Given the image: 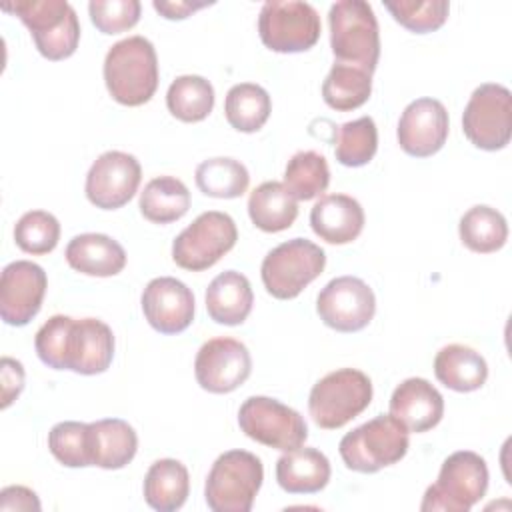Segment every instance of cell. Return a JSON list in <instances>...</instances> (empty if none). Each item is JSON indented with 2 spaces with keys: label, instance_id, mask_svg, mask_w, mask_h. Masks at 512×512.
<instances>
[{
  "label": "cell",
  "instance_id": "2e32d148",
  "mask_svg": "<svg viewBox=\"0 0 512 512\" xmlns=\"http://www.w3.org/2000/svg\"><path fill=\"white\" fill-rule=\"evenodd\" d=\"M252 372L248 348L228 336L204 342L194 360V374L200 388L212 394H228L242 386Z\"/></svg>",
  "mask_w": 512,
  "mask_h": 512
},
{
  "label": "cell",
  "instance_id": "ba28073f",
  "mask_svg": "<svg viewBox=\"0 0 512 512\" xmlns=\"http://www.w3.org/2000/svg\"><path fill=\"white\" fill-rule=\"evenodd\" d=\"M372 402V382L356 368H340L320 378L308 396V412L316 426L336 430L362 414Z\"/></svg>",
  "mask_w": 512,
  "mask_h": 512
},
{
  "label": "cell",
  "instance_id": "5bb4252c",
  "mask_svg": "<svg viewBox=\"0 0 512 512\" xmlns=\"http://www.w3.org/2000/svg\"><path fill=\"white\" fill-rule=\"evenodd\" d=\"M316 312L320 320L336 332H358L374 318L376 298L364 280L338 276L320 290Z\"/></svg>",
  "mask_w": 512,
  "mask_h": 512
},
{
  "label": "cell",
  "instance_id": "44dd1931",
  "mask_svg": "<svg viewBox=\"0 0 512 512\" xmlns=\"http://www.w3.org/2000/svg\"><path fill=\"white\" fill-rule=\"evenodd\" d=\"M310 226L328 244H348L364 228V210L348 194H324L310 210Z\"/></svg>",
  "mask_w": 512,
  "mask_h": 512
},
{
  "label": "cell",
  "instance_id": "f546056e",
  "mask_svg": "<svg viewBox=\"0 0 512 512\" xmlns=\"http://www.w3.org/2000/svg\"><path fill=\"white\" fill-rule=\"evenodd\" d=\"M462 244L478 254H490L500 250L508 240L506 218L492 206H472L458 224Z\"/></svg>",
  "mask_w": 512,
  "mask_h": 512
},
{
  "label": "cell",
  "instance_id": "9a60e30c",
  "mask_svg": "<svg viewBox=\"0 0 512 512\" xmlns=\"http://www.w3.org/2000/svg\"><path fill=\"white\" fill-rule=\"evenodd\" d=\"M142 180L136 156L120 150L100 154L86 174V198L102 210H118L132 200Z\"/></svg>",
  "mask_w": 512,
  "mask_h": 512
},
{
  "label": "cell",
  "instance_id": "5b68a950",
  "mask_svg": "<svg viewBox=\"0 0 512 512\" xmlns=\"http://www.w3.org/2000/svg\"><path fill=\"white\" fill-rule=\"evenodd\" d=\"M408 446V430L392 414H380L344 434L338 452L348 470L372 474L400 462Z\"/></svg>",
  "mask_w": 512,
  "mask_h": 512
},
{
  "label": "cell",
  "instance_id": "f35d334b",
  "mask_svg": "<svg viewBox=\"0 0 512 512\" xmlns=\"http://www.w3.org/2000/svg\"><path fill=\"white\" fill-rule=\"evenodd\" d=\"M384 8L400 26L414 34L438 30L450 12V4L446 0H396L384 2Z\"/></svg>",
  "mask_w": 512,
  "mask_h": 512
},
{
  "label": "cell",
  "instance_id": "8992f818",
  "mask_svg": "<svg viewBox=\"0 0 512 512\" xmlns=\"http://www.w3.org/2000/svg\"><path fill=\"white\" fill-rule=\"evenodd\" d=\"M488 490L486 460L470 450L450 454L438 472V480L424 492L422 512H468Z\"/></svg>",
  "mask_w": 512,
  "mask_h": 512
},
{
  "label": "cell",
  "instance_id": "b9f144b4",
  "mask_svg": "<svg viewBox=\"0 0 512 512\" xmlns=\"http://www.w3.org/2000/svg\"><path fill=\"white\" fill-rule=\"evenodd\" d=\"M40 500L36 496L34 490L26 488V486H6L0 492V510L8 512V510H34L38 512Z\"/></svg>",
  "mask_w": 512,
  "mask_h": 512
},
{
  "label": "cell",
  "instance_id": "ab89813d",
  "mask_svg": "<svg viewBox=\"0 0 512 512\" xmlns=\"http://www.w3.org/2000/svg\"><path fill=\"white\" fill-rule=\"evenodd\" d=\"M140 10L138 0H92L88 4L90 20L102 34H120L134 28Z\"/></svg>",
  "mask_w": 512,
  "mask_h": 512
},
{
  "label": "cell",
  "instance_id": "60d3db41",
  "mask_svg": "<svg viewBox=\"0 0 512 512\" xmlns=\"http://www.w3.org/2000/svg\"><path fill=\"white\" fill-rule=\"evenodd\" d=\"M2 376V408H8L24 388V368L18 360L4 356L0 362Z\"/></svg>",
  "mask_w": 512,
  "mask_h": 512
},
{
  "label": "cell",
  "instance_id": "6da1fadb",
  "mask_svg": "<svg viewBox=\"0 0 512 512\" xmlns=\"http://www.w3.org/2000/svg\"><path fill=\"white\" fill-rule=\"evenodd\" d=\"M38 358L54 370L94 376L108 370L114 358V334L98 318H48L34 338Z\"/></svg>",
  "mask_w": 512,
  "mask_h": 512
},
{
  "label": "cell",
  "instance_id": "484cf974",
  "mask_svg": "<svg viewBox=\"0 0 512 512\" xmlns=\"http://www.w3.org/2000/svg\"><path fill=\"white\" fill-rule=\"evenodd\" d=\"M434 374L454 392H474L488 378V364L480 352L464 344H448L434 358Z\"/></svg>",
  "mask_w": 512,
  "mask_h": 512
},
{
  "label": "cell",
  "instance_id": "7a4b0ae2",
  "mask_svg": "<svg viewBox=\"0 0 512 512\" xmlns=\"http://www.w3.org/2000/svg\"><path fill=\"white\" fill-rule=\"evenodd\" d=\"M104 82L118 104H146L158 88V58L152 42L144 36L116 42L104 58Z\"/></svg>",
  "mask_w": 512,
  "mask_h": 512
},
{
  "label": "cell",
  "instance_id": "83f0119b",
  "mask_svg": "<svg viewBox=\"0 0 512 512\" xmlns=\"http://www.w3.org/2000/svg\"><path fill=\"white\" fill-rule=\"evenodd\" d=\"M248 214L262 232H282L290 228L298 216V200L282 182H262L250 192Z\"/></svg>",
  "mask_w": 512,
  "mask_h": 512
},
{
  "label": "cell",
  "instance_id": "e0dca14e",
  "mask_svg": "<svg viewBox=\"0 0 512 512\" xmlns=\"http://www.w3.org/2000/svg\"><path fill=\"white\" fill-rule=\"evenodd\" d=\"M48 278L42 266L16 260L4 266L0 278V316L10 326H26L42 308Z\"/></svg>",
  "mask_w": 512,
  "mask_h": 512
},
{
  "label": "cell",
  "instance_id": "7402d4cb",
  "mask_svg": "<svg viewBox=\"0 0 512 512\" xmlns=\"http://www.w3.org/2000/svg\"><path fill=\"white\" fill-rule=\"evenodd\" d=\"M64 256L72 270L98 278L116 276L126 266V252L122 244L106 234L96 232L74 236L68 242Z\"/></svg>",
  "mask_w": 512,
  "mask_h": 512
},
{
  "label": "cell",
  "instance_id": "9c48e42d",
  "mask_svg": "<svg viewBox=\"0 0 512 512\" xmlns=\"http://www.w3.org/2000/svg\"><path fill=\"white\" fill-rule=\"evenodd\" d=\"M324 266L326 254L318 244L306 238H292L264 256L260 276L270 296L292 300L322 274Z\"/></svg>",
  "mask_w": 512,
  "mask_h": 512
},
{
  "label": "cell",
  "instance_id": "4dcf8cb0",
  "mask_svg": "<svg viewBox=\"0 0 512 512\" xmlns=\"http://www.w3.org/2000/svg\"><path fill=\"white\" fill-rule=\"evenodd\" d=\"M372 92V74L342 62H334L322 82L324 102L338 112H350L368 102Z\"/></svg>",
  "mask_w": 512,
  "mask_h": 512
},
{
  "label": "cell",
  "instance_id": "ffe728a7",
  "mask_svg": "<svg viewBox=\"0 0 512 512\" xmlns=\"http://www.w3.org/2000/svg\"><path fill=\"white\" fill-rule=\"evenodd\" d=\"M390 414L408 432H426L444 416L442 394L424 378H406L390 396Z\"/></svg>",
  "mask_w": 512,
  "mask_h": 512
},
{
  "label": "cell",
  "instance_id": "7bdbcfd3",
  "mask_svg": "<svg viewBox=\"0 0 512 512\" xmlns=\"http://www.w3.org/2000/svg\"><path fill=\"white\" fill-rule=\"evenodd\" d=\"M210 2H188V0H176V2H160L154 0L152 6L156 12H160L164 18L168 20H184L188 18L192 12L208 6Z\"/></svg>",
  "mask_w": 512,
  "mask_h": 512
},
{
  "label": "cell",
  "instance_id": "8d00e7d4",
  "mask_svg": "<svg viewBox=\"0 0 512 512\" xmlns=\"http://www.w3.org/2000/svg\"><path fill=\"white\" fill-rule=\"evenodd\" d=\"M60 240V222L46 210H30L14 226V242L26 254H48Z\"/></svg>",
  "mask_w": 512,
  "mask_h": 512
},
{
  "label": "cell",
  "instance_id": "52a82bcc",
  "mask_svg": "<svg viewBox=\"0 0 512 512\" xmlns=\"http://www.w3.org/2000/svg\"><path fill=\"white\" fill-rule=\"evenodd\" d=\"M262 480L264 468L256 454L228 450L214 460L208 472L206 504L214 512H250Z\"/></svg>",
  "mask_w": 512,
  "mask_h": 512
},
{
  "label": "cell",
  "instance_id": "7c38bea8",
  "mask_svg": "<svg viewBox=\"0 0 512 512\" xmlns=\"http://www.w3.org/2000/svg\"><path fill=\"white\" fill-rule=\"evenodd\" d=\"M238 240L234 220L226 212H202L172 242V260L190 272H202L228 254Z\"/></svg>",
  "mask_w": 512,
  "mask_h": 512
},
{
  "label": "cell",
  "instance_id": "ac0fdd59",
  "mask_svg": "<svg viewBox=\"0 0 512 512\" xmlns=\"http://www.w3.org/2000/svg\"><path fill=\"white\" fill-rule=\"evenodd\" d=\"M448 130L450 120L444 104L436 98H418L404 108L396 136L406 154L428 158L446 144Z\"/></svg>",
  "mask_w": 512,
  "mask_h": 512
},
{
  "label": "cell",
  "instance_id": "d6a6232c",
  "mask_svg": "<svg viewBox=\"0 0 512 512\" xmlns=\"http://www.w3.org/2000/svg\"><path fill=\"white\" fill-rule=\"evenodd\" d=\"M196 186L204 196L210 198H238L248 190L250 174L240 160L218 156L208 158L196 168Z\"/></svg>",
  "mask_w": 512,
  "mask_h": 512
},
{
  "label": "cell",
  "instance_id": "30bf717a",
  "mask_svg": "<svg viewBox=\"0 0 512 512\" xmlns=\"http://www.w3.org/2000/svg\"><path fill=\"white\" fill-rule=\"evenodd\" d=\"M322 32L320 16L308 2L268 0L260 8L258 34L262 44L280 54L310 50Z\"/></svg>",
  "mask_w": 512,
  "mask_h": 512
},
{
  "label": "cell",
  "instance_id": "1f68e13d",
  "mask_svg": "<svg viewBox=\"0 0 512 512\" xmlns=\"http://www.w3.org/2000/svg\"><path fill=\"white\" fill-rule=\"evenodd\" d=\"M272 112L270 94L252 82L234 84L224 100L228 124L238 132H258Z\"/></svg>",
  "mask_w": 512,
  "mask_h": 512
},
{
  "label": "cell",
  "instance_id": "836d02e7",
  "mask_svg": "<svg viewBox=\"0 0 512 512\" xmlns=\"http://www.w3.org/2000/svg\"><path fill=\"white\" fill-rule=\"evenodd\" d=\"M168 112L182 122H200L214 108L212 84L196 74L178 76L166 92Z\"/></svg>",
  "mask_w": 512,
  "mask_h": 512
},
{
  "label": "cell",
  "instance_id": "3957f363",
  "mask_svg": "<svg viewBox=\"0 0 512 512\" xmlns=\"http://www.w3.org/2000/svg\"><path fill=\"white\" fill-rule=\"evenodd\" d=\"M328 24L336 62L372 74L380 58V32L372 6L364 0H340L330 6Z\"/></svg>",
  "mask_w": 512,
  "mask_h": 512
},
{
  "label": "cell",
  "instance_id": "4316f807",
  "mask_svg": "<svg viewBox=\"0 0 512 512\" xmlns=\"http://www.w3.org/2000/svg\"><path fill=\"white\" fill-rule=\"evenodd\" d=\"M188 492L190 476L180 460H156L144 476V500L158 512H174L182 508Z\"/></svg>",
  "mask_w": 512,
  "mask_h": 512
},
{
  "label": "cell",
  "instance_id": "277c9868",
  "mask_svg": "<svg viewBox=\"0 0 512 512\" xmlns=\"http://www.w3.org/2000/svg\"><path fill=\"white\" fill-rule=\"evenodd\" d=\"M2 10L18 16L30 30L38 52L48 60L70 58L80 42V22L64 0H14L2 2Z\"/></svg>",
  "mask_w": 512,
  "mask_h": 512
},
{
  "label": "cell",
  "instance_id": "f1b7e54d",
  "mask_svg": "<svg viewBox=\"0 0 512 512\" xmlns=\"http://www.w3.org/2000/svg\"><path fill=\"white\" fill-rule=\"evenodd\" d=\"M138 208L146 220L154 224H170L188 212L190 192L182 180L174 176H158L140 192Z\"/></svg>",
  "mask_w": 512,
  "mask_h": 512
},
{
  "label": "cell",
  "instance_id": "d6986e66",
  "mask_svg": "<svg viewBox=\"0 0 512 512\" xmlns=\"http://www.w3.org/2000/svg\"><path fill=\"white\" fill-rule=\"evenodd\" d=\"M140 304L144 318L160 334H180L194 320V294L184 282L172 276L150 280Z\"/></svg>",
  "mask_w": 512,
  "mask_h": 512
},
{
  "label": "cell",
  "instance_id": "d4e9b609",
  "mask_svg": "<svg viewBox=\"0 0 512 512\" xmlns=\"http://www.w3.org/2000/svg\"><path fill=\"white\" fill-rule=\"evenodd\" d=\"M330 480V460L316 448H296L276 460V482L288 494L320 492Z\"/></svg>",
  "mask_w": 512,
  "mask_h": 512
},
{
  "label": "cell",
  "instance_id": "603a6c76",
  "mask_svg": "<svg viewBox=\"0 0 512 512\" xmlns=\"http://www.w3.org/2000/svg\"><path fill=\"white\" fill-rule=\"evenodd\" d=\"M88 448L92 466L118 470L136 456L138 436L126 420L104 418L88 424Z\"/></svg>",
  "mask_w": 512,
  "mask_h": 512
},
{
  "label": "cell",
  "instance_id": "4fadbf2b",
  "mask_svg": "<svg viewBox=\"0 0 512 512\" xmlns=\"http://www.w3.org/2000/svg\"><path fill=\"white\" fill-rule=\"evenodd\" d=\"M466 138L480 150L496 152L508 146L512 136V94L506 86L480 84L462 114Z\"/></svg>",
  "mask_w": 512,
  "mask_h": 512
},
{
  "label": "cell",
  "instance_id": "d590c367",
  "mask_svg": "<svg viewBox=\"0 0 512 512\" xmlns=\"http://www.w3.org/2000/svg\"><path fill=\"white\" fill-rule=\"evenodd\" d=\"M378 150V130L370 116L344 122L336 128L334 154L342 166L358 168L368 164Z\"/></svg>",
  "mask_w": 512,
  "mask_h": 512
},
{
  "label": "cell",
  "instance_id": "8fae6325",
  "mask_svg": "<svg viewBox=\"0 0 512 512\" xmlns=\"http://www.w3.org/2000/svg\"><path fill=\"white\" fill-rule=\"evenodd\" d=\"M238 426L248 438L282 452L304 446L308 438L304 416L268 396L246 398L238 410Z\"/></svg>",
  "mask_w": 512,
  "mask_h": 512
},
{
  "label": "cell",
  "instance_id": "e575fe53",
  "mask_svg": "<svg viewBox=\"0 0 512 512\" xmlns=\"http://www.w3.org/2000/svg\"><path fill=\"white\" fill-rule=\"evenodd\" d=\"M296 200H312L320 196L330 184L328 162L314 150L296 152L284 170V182Z\"/></svg>",
  "mask_w": 512,
  "mask_h": 512
},
{
  "label": "cell",
  "instance_id": "cb8c5ba5",
  "mask_svg": "<svg viewBox=\"0 0 512 512\" xmlns=\"http://www.w3.org/2000/svg\"><path fill=\"white\" fill-rule=\"evenodd\" d=\"M254 292L248 278L236 270L218 274L206 288L208 316L224 326L242 324L252 312Z\"/></svg>",
  "mask_w": 512,
  "mask_h": 512
},
{
  "label": "cell",
  "instance_id": "74e56055",
  "mask_svg": "<svg viewBox=\"0 0 512 512\" xmlns=\"http://www.w3.org/2000/svg\"><path fill=\"white\" fill-rule=\"evenodd\" d=\"M48 450L52 456L68 468L92 466L88 448V424L84 422H58L48 432Z\"/></svg>",
  "mask_w": 512,
  "mask_h": 512
}]
</instances>
